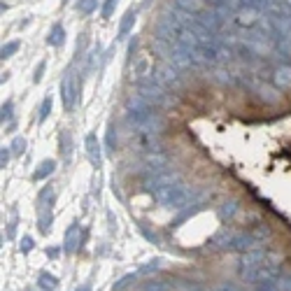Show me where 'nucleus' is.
I'll list each match as a JSON object with an SVG mask.
<instances>
[{"label":"nucleus","instance_id":"obj_25","mask_svg":"<svg viewBox=\"0 0 291 291\" xmlns=\"http://www.w3.org/2000/svg\"><path fill=\"white\" fill-rule=\"evenodd\" d=\"M114 147H117V138H114V126H110V128H107V149H110V151H114Z\"/></svg>","mask_w":291,"mask_h":291},{"label":"nucleus","instance_id":"obj_21","mask_svg":"<svg viewBox=\"0 0 291 291\" xmlns=\"http://www.w3.org/2000/svg\"><path fill=\"white\" fill-rule=\"evenodd\" d=\"M117 3H119V0H105V5H103V12H101L103 19H110L112 12H114V7H117Z\"/></svg>","mask_w":291,"mask_h":291},{"label":"nucleus","instance_id":"obj_28","mask_svg":"<svg viewBox=\"0 0 291 291\" xmlns=\"http://www.w3.org/2000/svg\"><path fill=\"white\" fill-rule=\"evenodd\" d=\"M10 149H12V147H3V154H0V166H3V168H5L7 161H10Z\"/></svg>","mask_w":291,"mask_h":291},{"label":"nucleus","instance_id":"obj_24","mask_svg":"<svg viewBox=\"0 0 291 291\" xmlns=\"http://www.w3.org/2000/svg\"><path fill=\"white\" fill-rule=\"evenodd\" d=\"M49 110H51V98H45V103L40 105V121H45L49 117Z\"/></svg>","mask_w":291,"mask_h":291},{"label":"nucleus","instance_id":"obj_34","mask_svg":"<svg viewBox=\"0 0 291 291\" xmlns=\"http://www.w3.org/2000/svg\"><path fill=\"white\" fill-rule=\"evenodd\" d=\"M61 3H68V0H61Z\"/></svg>","mask_w":291,"mask_h":291},{"label":"nucleus","instance_id":"obj_3","mask_svg":"<svg viewBox=\"0 0 291 291\" xmlns=\"http://www.w3.org/2000/svg\"><path fill=\"white\" fill-rule=\"evenodd\" d=\"M282 270V263H280V256L275 254H268L266 259L261 261V266L254 270V275L249 277V282H263V280H275Z\"/></svg>","mask_w":291,"mask_h":291},{"label":"nucleus","instance_id":"obj_18","mask_svg":"<svg viewBox=\"0 0 291 291\" xmlns=\"http://www.w3.org/2000/svg\"><path fill=\"white\" fill-rule=\"evenodd\" d=\"M95 7H98V0H80L77 3V12H82V14H91Z\"/></svg>","mask_w":291,"mask_h":291},{"label":"nucleus","instance_id":"obj_12","mask_svg":"<svg viewBox=\"0 0 291 291\" xmlns=\"http://www.w3.org/2000/svg\"><path fill=\"white\" fill-rule=\"evenodd\" d=\"M273 84L277 89H291V66H277L273 70Z\"/></svg>","mask_w":291,"mask_h":291},{"label":"nucleus","instance_id":"obj_7","mask_svg":"<svg viewBox=\"0 0 291 291\" xmlns=\"http://www.w3.org/2000/svg\"><path fill=\"white\" fill-rule=\"evenodd\" d=\"M151 80L159 86H163V89H170V86H177L180 77H177L175 66H159L156 70H151Z\"/></svg>","mask_w":291,"mask_h":291},{"label":"nucleus","instance_id":"obj_19","mask_svg":"<svg viewBox=\"0 0 291 291\" xmlns=\"http://www.w3.org/2000/svg\"><path fill=\"white\" fill-rule=\"evenodd\" d=\"M37 284H40L42 289H56V280H54V275H49V273H42Z\"/></svg>","mask_w":291,"mask_h":291},{"label":"nucleus","instance_id":"obj_15","mask_svg":"<svg viewBox=\"0 0 291 291\" xmlns=\"http://www.w3.org/2000/svg\"><path fill=\"white\" fill-rule=\"evenodd\" d=\"M63 40H66V30H63V26H61V24H56L54 28L49 30L47 42H49L51 47H61V45H63Z\"/></svg>","mask_w":291,"mask_h":291},{"label":"nucleus","instance_id":"obj_32","mask_svg":"<svg viewBox=\"0 0 291 291\" xmlns=\"http://www.w3.org/2000/svg\"><path fill=\"white\" fill-rule=\"evenodd\" d=\"M284 3V7H286V12H291V0H282Z\"/></svg>","mask_w":291,"mask_h":291},{"label":"nucleus","instance_id":"obj_14","mask_svg":"<svg viewBox=\"0 0 291 291\" xmlns=\"http://www.w3.org/2000/svg\"><path fill=\"white\" fill-rule=\"evenodd\" d=\"M135 16H138L135 10H128L124 16H121V24H119V40H124V37L131 33L133 24H135Z\"/></svg>","mask_w":291,"mask_h":291},{"label":"nucleus","instance_id":"obj_16","mask_svg":"<svg viewBox=\"0 0 291 291\" xmlns=\"http://www.w3.org/2000/svg\"><path fill=\"white\" fill-rule=\"evenodd\" d=\"M77 238H80V226H70V231L66 236V251H75L77 242H80Z\"/></svg>","mask_w":291,"mask_h":291},{"label":"nucleus","instance_id":"obj_23","mask_svg":"<svg viewBox=\"0 0 291 291\" xmlns=\"http://www.w3.org/2000/svg\"><path fill=\"white\" fill-rule=\"evenodd\" d=\"M61 142H63V151H66V159H70V135H68V131H61Z\"/></svg>","mask_w":291,"mask_h":291},{"label":"nucleus","instance_id":"obj_27","mask_svg":"<svg viewBox=\"0 0 291 291\" xmlns=\"http://www.w3.org/2000/svg\"><path fill=\"white\" fill-rule=\"evenodd\" d=\"M236 212V203H224V207H221V217H228Z\"/></svg>","mask_w":291,"mask_h":291},{"label":"nucleus","instance_id":"obj_9","mask_svg":"<svg viewBox=\"0 0 291 291\" xmlns=\"http://www.w3.org/2000/svg\"><path fill=\"white\" fill-rule=\"evenodd\" d=\"M175 182H177L175 172H156V175H151L145 180V189L151 191V193H156L159 189H163V186H168V184H175Z\"/></svg>","mask_w":291,"mask_h":291},{"label":"nucleus","instance_id":"obj_17","mask_svg":"<svg viewBox=\"0 0 291 291\" xmlns=\"http://www.w3.org/2000/svg\"><path fill=\"white\" fill-rule=\"evenodd\" d=\"M54 166H56V163H54V161H51V159L42 161L40 166H37V170H35V175H33V177H35V180H42V177L51 175V172H54Z\"/></svg>","mask_w":291,"mask_h":291},{"label":"nucleus","instance_id":"obj_1","mask_svg":"<svg viewBox=\"0 0 291 291\" xmlns=\"http://www.w3.org/2000/svg\"><path fill=\"white\" fill-rule=\"evenodd\" d=\"M126 124L131 126L135 133H159L161 131V119L154 114V110H135L126 112Z\"/></svg>","mask_w":291,"mask_h":291},{"label":"nucleus","instance_id":"obj_26","mask_svg":"<svg viewBox=\"0 0 291 291\" xmlns=\"http://www.w3.org/2000/svg\"><path fill=\"white\" fill-rule=\"evenodd\" d=\"M24 149H26V140L24 138H14V142H12V151H14V154H21Z\"/></svg>","mask_w":291,"mask_h":291},{"label":"nucleus","instance_id":"obj_2","mask_svg":"<svg viewBox=\"0 0 291 291\" xmlns=\"http://www.w3.org/2000/svg\"><path fill=\"white\" fill-rule=\"evenodd\" d=\"M154 196L163 207H175L177 210V207H184L186 203H189L191 193H189L186 186H182L180 182H175V184H168V186H163V189H159Z\"/></svg>","mask_w":291,"mask_h":291},{"label":"nucleus","instance_id":"obj_8","mask_svg":"<svg viewBox=\"0 0 291 291\" xmlns=\"http://www.w3.org/2000/svg\"><path fill=\"white\" fill-rule=\"evenodd\" d=\"M77 80L75 75H66V80L61 82V98H63V105H66V110H70L72 105H75V98H77Z\"/></svg>","mask_w":291,"mask_h":291},{"label":"nucleus","instance_id":"obj_4","mask_svg":"<svg viewBox=\"0 0 291 291\" xmlns=\"http://www.w3.org/2000/svg\"><path fill=\"white\" fill-rule=\"evenodd\" d=\"M138 93L140 95H145L147 101L151 103V105H166L168 103V93H166V89L163 86H159L154 80H142V82H138Z\"/></svg>","mask_w":291,"mask_h":291},{"label":"nucleus","instance_id":"obj_22","mask_svg":"<svg viewBox=\"0 0 291 291\" xmlns=\"http://www.w3.org/2000/svg\"><path fill=\"white\" fill-rule=\"evenodd\" d=\"M277 286H280V291H291V273H284V275H280V280H277Z\"/></svg>","mask_w":291,"mask_h":291},{"label":"nucleus","instance_id":"obj_20","mask_svg":"<svg viewBox=\"0 0 291 291\" xmlns=\"http://www.w3.org/2000/svg\"><path fill=\"white\" fill-rule=\"evenodd\" d=\"M16 49H19V42H16V40L14 42H7V45L0 49V56H3V59H10V56L14 54Z\"/></svg>","mask_w":291,"mask_h":291},{"label":"nucleus","instance_id":"obj_5","mask_svg":"<svg viewBox=\"0 0 291 291\" xmlns=\"http://www.w3.org/2000/svg\"><path fill=\"white\" fill-rule=\"evenodd\" d=\"M266 251L261 249V247H256V249H249L245 251V256H242V261H240V275L245 277V280H249L251 275H254V270L259 266H261V261L266 259Z\"/></svg>","mask_w":291,"mask_h":291},{"label":"nucleus","instance_id":"obj_29","mask_svg":"<svg viewBox=\"0 0 291 291\" xmlns=\"http://www.w3.org/2000/svg\"><path fill=\"white\" fill-rule=\"evenodd\" d=\"M10 117H12V103L7 101L5 105H3V121H7V119H10Z\"/></svg>","mask_w":291,"mask_h":291},{"label":"nucleus","instance_id":"obj_11","mask_svg":"<svg viewBox=\"0 0 291 291\" xmlns=\"http://www.w3.org/2000/svg\"><path fill=\"white\" fill-rule=\"evenodd\" d=\"M166 163H168V159H166V154H161V151H149V154L145 156V170L149 172V175L163 172Z\"/></svg>","mask_w":291,"mask_h":291},{"label":"nucleus","instance_id":"obj_6","mask_svg":"<svg viewBox=\"0 0 291 291\" xmlns=\"http://www.w3.org/2000/svg\"><path fill=\"white\" fill-rule=\"evenodd\" d=\"M172 7L182 14H189V16H203L207 10H210V3L207 0H172Z\"/></svg>","mask_w":291,"mask_h":291},{"label":"nucleus","instance_id":"obj_10","mask_svg":"<svg viewBox=\"0 0 291 291\" xmlns=\"http://www.w3.org/2000/svg\"><path fill=\"white\" fill-rule=\"evenodd\" d=\"M151 59H149V54L147 51H142V54H138L135 56V66H133V75H135V80L138 82H142V80H147V75H151Z\"/></svg>","mask_w":291,"mask_h":291},{"label":"nucleus","instance_id":"obj_31","mask_svg":"<svg viewBox=\"0 0 291 291\" xmlns=\"http://www.w3.org/2000/svg\"><path fill=\"white\" fill-rule=\"evenodd\" d=\"M33 249V240H30V238H24V240H21V251H30Z\"/></svg>","mask_w":291,"mask_h":291},{"label":"nucleus","instance_id":"obj_30","mask_svg":"<svg viewBox=\"0 0 291 291\" xmlns=\"http://www.w3.org/2000/svg\"><path fill=\"white\" fill-rule=\"evenodd\" d=\"M42 75H45V61H42L40 66H37L35 75H33V82H40V80H42Z\"/></svg>","mask_w":291,"mask_h":291},{"label":"nucleus","instance_id":"obj_33","mask_svg":"<svg viewBox=\"0 0 291 291\" xmlns=\"http://www.w3.org/2000/svg\"><path fill=\"white\" fill-rule=\"evenodd\" d=\"M77 291H89V286H82V289H77Z\"/></svg>","mask_w":291,"mask_h":291},{"label":"nucleus","instance_id":"obj_13","mask_svg":"<svg viewBox=\"0 0 291 291\" xmlns=\"http://www.w3.org/2000/svg\"><path fill=\"white\" fill-rule=\"evenodd\" d=\"M86 154H89V161L93 163L95 168H101V145H98V138L93 135V133H89L86 135Z\"/></svg>","mask_w":291,"mask_h":291}]
</instances>
